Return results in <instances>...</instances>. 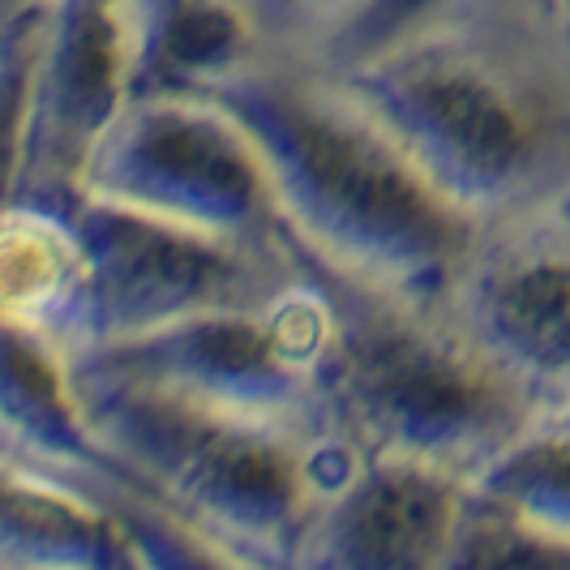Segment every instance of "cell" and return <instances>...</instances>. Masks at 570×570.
I'll return each instance as SVG.
<instances>
[{"label": "cell", "mask_w": 570, "mask_h": 570, "mask_svg": "<svg viewBox=\"0 0 570 570\" xmlns=\"http://www.w3.org/2000/svg\"><path fill=\"white\" fill-rule=\"evenodd\" d=\"M317 60L476 224L570 210L562 0H403Z\"/></svg>", "instance_id": "obj_1"}, {"label": "cell", "mask_w": 570, "mask_h": 570, "mask_svg": "<svg viewBox=\"0 0 570 570\" xmlns=\"http://www.w3.org/2000/svg\"><path fill=\"white\" fill-rule=\"evenodd\" d=\"M249 129L287 236L352 279L442 301L476 224L317 57L257 52L210 86Z\"/></svg>", "instance_id": "obj_2"}, {"label": "cell", "mask_w": 570, "mask_h": 570, "mask_svg": "<svg viewBox=\"0 0 570 570\" xmlns=\"http://www.w3.org/2000/svg\"><path fill=\"white\" fill-rule=\"evenodd\" d=\"M301 262L314 296L317 416L331 442L472 481L549 416L442 301L352 279L305 249Z\"/></svg>", "instance_id": "obj_3"}, {"label": "cell", "mask_w": 570, "mask_h": 570, "mask_svg": "<svg viewBox=\"0 0 570 570\" xmlns=\"http://www.w3.org/2000/svg\"><path fill=\"white\" fill-rule=\"evenodd\" d=\"M99 446L146 498L224 567H296L301 544L352 459L322 429L65 365Z\"/></svg>", "instance_id": "obj_4"}, {"label": "cell", "mask_w": 570, "mask_h": 570, "mask_svg": "<svg viewBox=\"0 0 570 570\" xmlns=\"http://www.w3.org/2000/svg\"><path fill=\"white\" fill-rule=\"evenodd\" d=\"M82 198L232 240H287L262 150L210 90H138L78 176Z\"/></svg>", "instance_id": "obj_5"}, {"label": "cell", "mask_w": 570, "mask_h": 570, "mask_svg": "<svg viewBox=\"0 0 570 570\" xmlns=\"http://www.w3.org/2000/svg\"><path fill=\"white\" fill-rule=\"evenodd\" d=\"M60 210L86 249V340L78 356L202 314L266 309L301 284L292 236L271 245L232 240L82 194Z\"/></svg>", "instance_id": "obj_6"}, {"label": "cell", "mask_w": 570, "mask_h": 570, "mask_svg": "<svg viewBox=\"0 0 570 570\" xmlns=\"http://www.w3.org/2000/svg\"><path fill=\"white\" fill-rule=\"evenodd\" d=\"M129 90L116 0H4L9 202L73 198Z\"/></svg>", "instance_id": "obj_7"}, {"label": "cell", "mask_w": 570, "mask_h": 570, "mask_svg": "<svg viewBox=\"0 0 570 570\" xmlns=\"http://www.w3.org/2000/svg\"><path fill=\"white\" fill-rule=\"evenodd\" d=\"M446 314L544 412L570 403V210L489 224L446 296Z\"/></svg>", "instance_id": "obj_8"}, {"label": "cell", "mask_w": 570, "mask_h": 570, "mask_svg": "<svg viewBox=\"0 0 570 570\" xmlns=\"http://www.w3.org/2000/svg\"><path fill=\"white\" fill-rule=\"evenodd\" d=\"M463 507V476L352 451L331 481L296 567H455Z\"/></svg>", "instance_id": "obj_9"}, {"label": "cell", "mask_w": 570, "mask_h": 570, "mask_svg": "<svg viewBox=\"0 0 570 570\" xmlns=\"http://www.w3.org/2000/svg\"><path fill=\"white\" fill-rule=\"evenodd\" d=\"M570 567V416L549 412L468 481L455 567Z\"/></svg>", "instance_id": "obj_10"}, {"label": "cell", "mask_w": 570, "mask_h": 570, "mask_svg": "<svg viewBox=\"0 0 570 570\" xmlns=\"http://www.w3.org/2000/svg\"><path fill=\"white\" fill-rule=\"evenodd\" d=\"M0 562L22 567H138L164 562L159 544L134 514L116 511L57 476L4 459Z\"/></svg>", "instance_id": "obj_11"}, {"label": "cell", "mask_w": 570, "mask_h": 570, "mask_svg": "<svg viewBox=\"0 0 570 570\" xmlns=\"http://www.w3.org/2000/svg\"><path fill=\"white\" fill-rule=\"evenodd\" d=\"M271 52L340 57L391 9V0H245Z\"/></svg>", "instance_id": "obj_12"}, {"label": "cell", "mask_w": 570, "mask_h": 570, "mask_svg": "<svg viewBox=\"0 0 570 570\" xmlns=\"http://www.w3.org/2000/svg\"><path fill=\"white\" fill-rule=\"evenodd\" d=\"M562 9H567V27H570V0H562Z\"/></svg>", "instance_id": "obj_13"}, {"label": "cell", "mask_w": 570, "mask_h": 570, "mask_svg": "<svg viewBox=\"0 0 570 570\" xmlns=\"http://www.w3.org/2000/svg\"><path fill=\"white\" fill-rule=\"evenodd\" d=\"M562 412H567V416H570V403H567V407H562Z\"/></svg>", "instance_id": "obj_14"}]
</instances>
